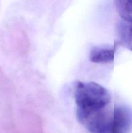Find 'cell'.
<instances>
[{"label":"cell","instance_id":"cell-3","mask_svg":"<svg viewBox=\"0 0 132 133\" xmlns=\"http://www.w3.org/2000/svg\"><path fill=\"white\" fill-rule=\"evenodd\" d=\"M118 44L132 51V18H122L117 24Z\"/></svg>","mask_w":132,"mask_h":133},{"label":"cell","instance_id":"cell-4","mask_svg":"<svg viewBox=\"0 0 132 133\" xmlns=\"http://www.w3.org/2000/svg\"><path fill=\"white\" fill-rule=\"evenodd\" d=\"M116 45L113 48L94 47L91 49L89 58L91 62L96 63H107L113 61Z\"/></svg>","mask_w":132,"mask_h":133},{"label":"cell","instance_id":"cell-1","mask_svg":"<svg viewBox=\"0 0 132 133\" xmlns=\"http://www.w3.org/2000/svg\"><path fill=\"white\" fill-rule=\"evenodd\" d=\"M74 89L76 116L82 124L109 110L111 96L102 86L94 82L77 81Z\"/></svg>","mask_w":132,"mask_h":133},{"label":"cell","instance_id":"cell-2","mask_svg":"<svg viewBox=\"0 0 132 133\" xmlns=\"http://www.w3.org/2000/svg\"><path fill=\"white\" fill-rule=\"evenodd\" d=\"M132 129V112L124 107H118L113 111L109 133H129Z\"/></svg>","mask_w":132,"mask_h":133},{"label":"cell","instance_id":"cell-5","mask_svg":"<svg viewBox=\"0 0 132 133\" xmlns=\"http://www.w3.org/2000/svg\"><path fill=\"white\" fill-rule=\"evenodd\" d=\"M115 4L122 18H132V0H115Z\"/></svg>","mask_w":132,"mask_h":133}]
</instances>
